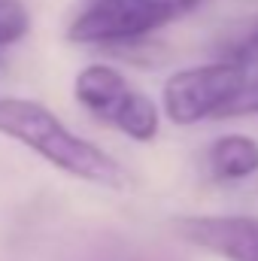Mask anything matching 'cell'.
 Returning <instances> with one entry per match:
<instances>
[{
    "label": "cell",
    "instance_id": "6",
    "mask_svg": "<svg viewBox=\"0 0 258 261\" xmlns=\"http://www.w3.org/2000/svg\"><path fill=\"white\" fill-rule=\"evenodd\" d=\"M210 173L219 182H240L258 173V140L246 134H225L207 152Z\"/></svg>",
    "mask_w": 258,
    "mask_h": 261
},
{
    "label": "cell",
    "instance_id": "7",
    "mask_svg": "<svg viewBox=\"0 0 258 261\" xmlns=\"http://www.w3.org/2000/svg\"><path fill=\"white\" fill-rule=\"evenodd\" d=\"M31 28L28 9L21 6V0H0V49L18 43Z\"/></svg>",
    "mask_w": 258,
    "mask_h": 261
},
{
    "label": "cell",
    "instance_id": "5",
    "mask_svg": "<svg viewBox=\"0 0 258 261\" xmlns=\"http://www.w3.org/2000/svg\"><path fill=\"white\" fill-rule=\"evenodd\" d=\"M137 88H131L128 79L110 64H88L76 73L73 82V97L79 100V107H85L91 116L104 119V122H116V116L122 113V107L131 100Z\"/></svg>",
    "mask_w": 258,
    "mask_h": 261
},
{
    "label": "cell",
    "instance_id": "3",
    "mask_svg": "<svg viewBox=\"0 0 258 261\" xmlns=\"http://www.w3.org/2000/svg\"><path fill=\"white\" fill-rule=\"evenodd\" d=\"M249 67L234 58L186 67L164 82L161 103L173 125H197L207 119H222L234 94L246 85Z\"/></svg>",
    "mask_w": 258,
    "mask_h": 261
},
{
    "label": "cell",
    "instance_id": "9",
    "mask_svg": "<svg viewBox=\"0 0 258 261\" xmlns=\"http://www.w3.org/2000/svg\"><path fill=\"white\" fill-rule=\"evenodd\" d=\"M0 70H3V58H0Z\"/></svg>",
    "mask_w": 258,
    "mask_h": 261
},
{
    "label": "cell",
    "instance_id": "4",
    "mask_svg": "<svg viewBox=\"0 0 258 261\" xmlns=\"http://www.w3.org/2000/svg\"><path fill=\"white\" fill-rule=\"evenodd\" d=\"M173 231L225 261H258V216H176Z\"/></svg>",
    "mask_w": 258,
    "mask_h": 261
},
{
    "label": "cell",
    "instance_id": "2",
    "mask_svg": "<svg viewBox=\"0 0 258 261\" xmlns=\"http://www.w3.org/2000/svg\"><path fill=\"white\" fill-rule=\"evenodd\" d=\"M197 6L200 0H94L70 21L67 40L88 46L140 43L149 34L192 15Z\"/></svg>",
    "mask_w": 258,
    "mask_h": 261
},
{
    "label": "cell",
    "instance_id": "1",
    "mask_svg": "<svg viewBox=\"0 0 258 261\" xmlns=\"http://www.w3.org/2000/svg\"><path fill=\"white\" fill-rule=\"evenodd\" d=\"M0 134L18 140L37 152L52 167L64 170L82 182L104 189H128L131 173L100 146L73 134L64 122L43 103L28 97H0Z\"/></svg>",
    "mask_w": 258,
    "mask_h": 261
},
{
    "label": "cell",
    "instance_id": "8",
    "mask_svg": "<svg viewBox=\"0 0 258 261\" xmlns=\"http://www.w3.org/2000/svg\"><path fill=\"white\" fill-rule=\"evenodd\" d=\"M225 58H234V61H240L243 67H258V24H252V28L228 49Z\"/></svg>",
    "mask_w": 258,
    "mask_h": 261
}]
</instances>
